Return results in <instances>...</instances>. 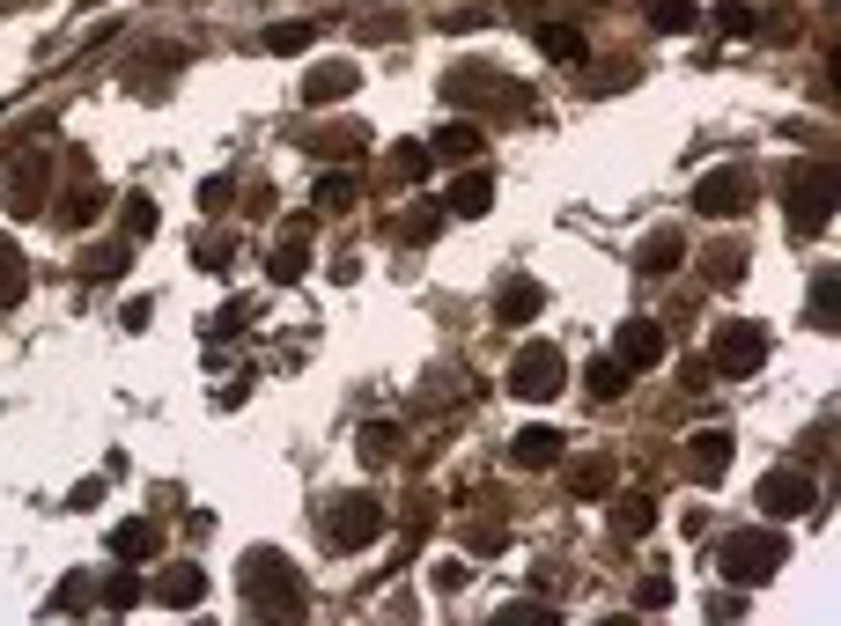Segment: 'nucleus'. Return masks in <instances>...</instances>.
Instances as JSON below:
<instances>
[{
	"label": "nucleus",
	"instance_id": "obj_5",
	"mask_svg": "<svg viewBox=\"0 0 841 626\" xmlns=\"http://www.w3.org/2000/svg\"><path fill=\"white\" fill-rule=\"evenodd\" d=\"M834 221V163H805L790 185V229L797 237H819Z\"/></svg>",
	"mask_w": 841,
	"mask_h": 626
},
{
	"label": "nucleus",
	"instance_id": "obj_6",
	"mask_svg": "<svg viewBox=\"0 0 841 626\" xmlns=\"http://www.w3.org/2000/svg\"><path fill=\"white\" fill-rule=\"evenodd\" d=\"M761 362H767V332L761 325H745V317L717 325V339H709V369H717V376H753Z\"/></svg>",
	"mask_w": 841,
	"mask_h": 626
},
{
	"label": "nucleus",
	"instance_id": "obj_37",
	"mask_svg": "<svg viewBox=\"0 0 841 626\" xmlns=\"http://www.w3.org/2000/svg\"><path fill=\"white\" fill-rule=\"evenodd\" d=\"M502 546H510V524H495V516H480L466 530V553H502Z\"/></svg>",
	"mask_w": 841,
	"mask_h": 626
},
{
	"label": "nucleus",
	"instance_id": "obj_48",
	"mask_svg": "<svg viewBox=\"0 0 841 626\" xmlns=\"http://www.w3.org/2000/svg\"><path fill=\"white\" fill-rule=\"evenodd\" d=\"M0 8H37V0H0Z\"/></svg>",
	"mask_w": 841,
	"mask_h": 626
},
{
	"label": "nucleus",
	"instance_id": "obj_41",
	"mask_svg": "<svg viewBox=\"0 0 841 626\" xmlns=\"http://www.w3.org/2000/svg\"><path fill=\"white\" fill-rule=\"evenodd\" d=\"M229 199H237V177H207V185H199V207H207V215H222Z\"/></svg>",
	"mask_w": 841,
	"mask_h": 626
},
{
	"label": "nucleus",
	"instance_id": "obj_42",
	"mask_svg": "<svg viewBox=\"0 0 841 626\" xmlns=\"http://www.w3.org/2000/svg\"><path fill=\"white\" fill-rule=\"evenodd\" d=\"M229 259H237V243H229V237H199V265H207V273H222Z\"/></svg>",
	"mask_w": 841,
	"mask_h": 626
},
{
	"label": "nucleus",
	"instance_id": "obj_24",
	"mask_svg": "<svg viewBox=\"0 0 841 626\" xmlns=\"http://www.w3.org/2000/svg\"><path fill=\"white\" fill-rule=\"evenodd\" d=\"M354 193H362V185H354V169H325V177H318V215H347V207H354Z\"/></svg>",
	"mask_w": 841,
	"mask_h": 626
},
{
	"label": "nucleus",
	"instance_id": "obj_1",
	"mask_svg": "<svg viewBox=\"0 0 841 626\" xmlns=\"http://www.w3.org/2000/svg\"><path fill=\"white\" fill-rule=\"evenodd\" d=\"M244 597L259 619H288V612H303V582L288 575V560L273 546H259V553H244Z\"/></svg>",
	"mask_w": 841,
	"mask_h": 626
},
{
	"label": "nucleus",
	"instance_id": "obj_39",
	"mask_svg": "<svg viewBox=\"0 0 841 626\" xmlns=\"http://www.w3.org/2000/svg\"><path fill=\"white\" fill-rule=\"evenodd\" d=\"M392 169L406 177V185H414V177H428V141H398L392 147Z\"/></svg>",
	"mask_w": 841,
	"mask_h": 626
},
{
	"label": "nucleus",
	"instance_id": "obj_29",
	"mask_svg": "<svg viewBox=\"0 0 841 626\" xmlns=\"http://www.w3.org/2000/svg\"><path fill=\"white\" fill-rule=\"evenodd\" d=\"M693 23H701L693 0H657V8H649V30H665V37H679V30H693Z\"/></svg>",
	"mask_w": 841,
	"mask_h": 626
},
{
	"label": "nucleus",
	"instance_id": "obj_28",
	"mask_svg": "<svg viewBox=\"0 0 841 626\" xmlns=\"http://www.w3.org/2000/svg\"><path fill=\"white\" fill-rule=\"evenodd\" d=\"M569 486H576V502H598V494L613 486V458H583V464L569 472Z\"/></svg>",
	"mask_w": 841,
	"mask_h": 626
},
{
	"label": "nucleus",
	"instance_id": "obj_27",
	"mask_svg": "<svg viewBox=\"0 0 841 626\" xmlns=\"http://www.w3.org/2000/svg\"><path fill=\"white\" fill-rule=\"evenodd\" d=\"M125 265H133V243H103V251L81 259V281H119Z\"/></svg>",
	"mask_w": 841,
	"mask_h": 626
},
{
	"label": "nucleus",
	"instance_id": "obj_43",
	"mask_svg": "<svg viewBox=\"0 0 841 626\" xmlns=\"http://www.w3.org/2000/svg\"><path fill=\"white\" fill-rule=\"evenodd\" d=\"M89 597H97V590H89V575H67V582H59V612H89Z\"/></svg>",
	"mask_w": 841,
	"mask_h": 626
},
{
	"label": "nucleus",
	"instance_id": "obj_7",
	"mask_svg": "<svg viewBox=\"0 0 841 626\" xmlns=\"http://www.w3.org/2000/svg\"><path fill=\"white\" fill-rule=\"evenodd\" d=\"M753 207V169H709L701 185H693V215H717V221H731V215H745Z\"/></svg>",
	"mask_w": 841,
	"mask_h": 626
},
{
	"label": "nucleus",
	"instance_id": "obj_14",
	"mask_svg": "<svg viewBox=\"0 0 841 626\" xmlns=\"http://www.w3.org/2000/svg\"><path fill=\"white\" fill-rule=\"evenodd\" d=\"M510 464H517V472H554V464H561V428H524L517 442H510Z\"/></svg>",
	"mask_w": 841,
	"mask_h": 626
},
{
	"label": "nucleus",
	"instance_id": "obj_21",
	"mask_svg": "<svg viewBox=\"0 0 841 626\" xmlns=\"http://www.w3.org/2000/svg\"><path fill=\"white\" fill-rule=\"evenodd\" d=\"M701 273H709V288H739L745 281V243H717V251L701 259Z\"/></svg>",
	"mask_w": 841,
	"mask_h": 626
},
{
	"label": "nucleus",
	"instance_id": "obj_17",
	"mask_svg": "<svg viewBox=\"0 0 841 626\" xmlns=\"http://www.w3.org/2000/svg\"><path fill=\"white\" fill-rule=\"evenodd\" d=\"M539 310H546V288H539V281H510V288L495 295V317H502V325H532Z\"/></svg>",
	"mask_w": 841,
	"mask_h": 626
},
{
	"label": "nucleus",
	"instance_id": "obj_18",
	"mask_svg": "<svg viewBox=\"0 0 841 626\" xmlns=\"http://www.w3.org/2000/svg\"><path fill=\"white\" fill-rule=\"evenodd\" d=\"M155 546H163V538H155V524H141V516L111 530V560H125V568H141V560H155Z\"/></svg>",
	"mask_w": 841,
	"mask_h": 626
},
{
	"label": "nucleus",
	"instance_id": "obj_34",
	"mask_svg": "<svg viewBox=\"0 0 841 626\" xmlns=\"http://www.w3.org/2000/svg\"><path fill=\"white\" fill-rule=\"evenodd\" d=\"M583 391H591V398H620V391H627V369H620V362H591V369H583Z\"/></svg>",
	"mask_w": 841,
	"mask_h": 626
},
{
	"label": "nucleus",
	"instance_id": "obj_19",
	"mask_svg": "<svg viewBox=\"0 0 841 626\" xmlns=\"http://www.w3.org/2000/svg\"><path fill=\"white\" fill-rule=\"evenodd\" d=\"M657 530V502L649 494H620L613 502V538H649Z\"/></svg>",
	"mask_w": 841,
	"mask_h": 626
},
{
	"label": "nucleus",
	"instance_id": "obj_15",
	"mask_svg": "<svg viewBox=\"0 0 841 626\" xmlns=\"http://www.w3.org/2000/svg\"><path fill=\"white\" fill-rule=\"evenodd\" d=\"M488 207H495V177H488V169H458V185H450L444 215H466V221H480Z\"/></svg>",
	"mask_w": 841,
	"mask_h": 626
},
{
	"label": "nucleus",
	"instance_id": "obj_46",
	"mask_svg": "<svg viewBox=\"0 0 841 626\" xmlns=\"http://www.w3.org/2000/svg\"><path fill=\"white\" fill-rule=\"evenodd\" d=\"M466 575H472L466 560H444V568H436V590H458V582H466Z\"/></svg>",
	"mask_w": 841,
	"mask_h": 626
},
{
	"label": "nucleus",
	"instance_id": "obj_9",
	"mask_svg": "<svg viewBox=\"0 0 841 626\" xmlns=\"http://www.w3.org/2000/svg\"><path fill=\"white\" fill-rule=\"evenodd\" d=\"M753 508H761V516H775V524H790V516L819 508V486L805 480V472H767L761 494H753Z\"/></svg>",
	"mask_w": 841,
	"mask_h": 626
},
{
	"label": "nucleus",
	"instance_id": "obj_44",
	"mask_svg": "<svg viewBox=\"0 0 841 626\" xmlns=\"http://www.w3.org/2000/svg\"><path fill=\"white\" fill-rule=\"evenodd\" d=\"M546 619H554L546 604H510V612H502V626H546Z\"/></svg>",
	"mask_w": 841,
	"mask_h": 626
},
{
	"label": "nucleus",
	"instance_id": "obj_33",
	"mask_svg": "<svg viewBox=\"0 0 841 626\" xmlns=\"http://www.w3.org/2000/svg\"><path fill=\"white\" fill-rule=\"evenodd\" d=\"M310 37H318V30H310V23H273L266 37H259V45H266V52H281V59H288V52H310Z\"/></svg>",
	"mask_w": 841,
	"mask_h": 626
},
{
	"label": "nucleus",
	"instance_id": "obj_47",
	"mask_svg": "<svg viewBox=\"0 0 841 626\" xmlns=\"http://www.w3.org/2000/svg\"><path fill=\"white\" fill-rule=\"evenodd\" d=\"M67 502H75V508H97V502H103V480H81L75 494H67Z\"/></svg>",
	"mask_w": 841,
	"mask_h": 626
},
{
	"label": "nucleus",
	"instance_id": "obj_8",
	"mask_svg": "<svg viewBox=\"0 0 841 626\" xmlns=\"http://www.w3.org/2000/svg\"><path fill=\"white\" fill-rule=\"evenodd\" d=\"M45 185H52V155H45V147H30L23 163L8 169V185H0V207H8L15 221H30L37 207H45Z\"/></svg>",
	"mask_w": 841,
	"mask_h": 626
},
{
	"label": "nucleus",
	"instance_id": "obj_12",
	"mask_svg": "<svg viewBox=\"0 0 841 626\" xmlns=\"http://www.w3.org/2000/svg\"><path fill=\"white\" fill-rule=\"evenodd\" d=\"M362 89V67L354 59H325V67H310V81H303V103H340V97H354Z\"/></svg>",
	"mask_w": 841,
	"mask_h": 626
},
{
	"label": "nucleus",
	"instance_id": "obj_32",
	"mask_svg": "<svg viewBox=\"0 0 841 626\" xmlns=\"http://www.w3.org/2000/svg\"><path fill=\"white\" fill-rule=\"evenodd\" d=\"M119 221H125V243H149V237H155V199L133 193V199L119 207Z\"/></svg>",
	"mask_w": 841,
	"mask_h": 626
},
{
	"label": "nucleus",
	"instance_id": "obj_10",
	"mask_svg": "<svg viewBox=\"0 0 841 626\" xmlns=\"http://www.w3.org/2000/svg\"><path fill=\"white\" fill-rule=\"evenodd\" d=\"M613 362L627 369V376H635V369H657L665 362V325H657V317H627L613 332Z\"/></svg>",
	"mask_w": 841,
	"mask_h": 626
},
{
	"label": "nucleus",
	"instance_id": "obj_31",
	"mask_svg": "<svg viewBox=\"0 0 841 626\" xmlns=\"http://www.w3.org/2000/svg\"><path fill=\"white\" fill-rule=\"evenodd\" d=\"M141 597H149V590H141V575L119 560V568H111V582H103V604H111V612H133Z\"/></svg>",
	"mask_w": 841,
	"mask_h": 626
},
{
	"label": "nucleus",
	"instance_id": "obj_4",
	"mask_svg": "<svg viewBox=\"0 0 841 626\" xmlns=\"http://www.w3.org/2000/svg\"><path fill=\"white\" fill-rule=\"evenodd\" d=\"M376 530H384V508H376V494H332V502H325V546H332V553L370 546Z\"/></svg>",
	"mask_w": 841,
	"mask_h": 626
},
{
	"label": "nucleus",
	"instance_id": "obj_11",
	"mask_svg": "<svg viewBox=\"0 0 841 626\" xmlns=\"http://www.w3.org/2000/svg\"><path fill=\"white\" fill-rule=\"evenodd\" d=\"M266 273H273V288H296L303 273H310V215H296V221H288V237L273 243Z\"/></svg>",
	"mask_w": 841,
	"mask_h": 626
},
{
	"label": "nucleus",
	"instance_id": "obj_23",
	"mask_svg": "<svg viewBox=\"0 0 841 626\" xmlns=\"http://www.w3.org/2000/svg\"><path fill=\"white\" fill-rule=\"evenodd\" d=\"M679 259H687V243H679V229H657V237L643 243V259H635V265H643V273H657V281H665V273H671V265H679Z\"/></svg>",
	"mask_w": 841,
	"mask_h": 626
},
{
	"label": "nucleus",
	"instance_id": "obj_20",
	"mask_svg": "<svg viewBox=\"0 0 841 626\" xmlns=\"http://www.w3.org/2000/svg\"><path fill=\"white\" fill-rule=\"evenodd\" d=\"M472 155H480V125H444V133H436V141H428V163H472Z\"/></svg>",
	"mask_w": 841,
	"mask_h": 626
},
{
	"label": "nucleus",
	"instance_id": "obj_22",
	"mask_svg": "<svg viewBox=\"0 0 841 626\" xmlns=\"http://www.w3.org/2000/svg\"><path fill=\"white\" fill-rule=\"evenodd\" d=\"M23 288H30V265H23V251L0 237V310H15L23 303Z\"/></svg>",
	"mask_w": 841,
	"mask_h": 626
},
{
	"label": "nucleus",
	"instance_id": "obj_3",
	"mask_svg": "<svg viewBox=\"0 0 841 626\" xmlns=\"http://www.w3.org/2000/svg\"><path fill=\"white\" fill-rule=\"evenodd\" d=\"M510 391H517L524 406L561 398V391H569V354H561V347H546V339H532L517 362H510Z\"/></svg>",
	"mask_w": 841,
	"mask_h": 626
},
{
	"label": "nucleus",
	"instance_id": "obj_45",
	"mask_svg": "<svg viewBox=\"0 0 841 626\" xmlns=\"http://www.w3.org/2000/svg\"><path fill=\"white\" fill-rule=\"evenodd\" d=\"M643 604H649V612H665V604H671V582L649 575V582H643Z\"/></svg>",
	"mask_w": 841,
	"mask_h": 626
},
{
	"label": "nucleus",
	"instance_id": "obj_26",
	"mask_svg": "<svg viewBox=\"0 0 841 626\" xmlns=\"http://www.w3.org/2000/svg\"><path fill=\"white\" fill-rule=\"evenodd\" d=\"M398 442H406V428H398V420H370V428H362V458H370V464H392Z\"/></svg>",
	"mask_w": 841,
	"mask_h": 626
},
{
	"label": "nucleus",
	"instance_id": "obj_40",
	"mask_svg": "<svg viewBox=\"0 0 841 626\" xmlns=\"http://www.w3.org/2000/svg\"><path fill=\"white\" fill-rule=\"evenodd\" d=\"M834 303H841V281H834V273H819V288H812V317H819V332H834Z\"/></svg>",
	"mask_w": 841,
	"mask_h": 626
},
{
	"label": "nucleus",
	"instance_id": "obj_13",
	"mask_svg": "<svg viewBox=\"0 0 841 626\" xmlns=\"http://www.w3.org/2000/svg\"><path fill=\"white\" fill-rule=\"evenodd\" d=\"M687 472H693V486H717L723 472H731V435H723V428L693 435V442H687Z\"/></svg>",
	"mask_w": 841,
	"mask_h": 626
},
{
	"label": "nucleus",
	"instance_id": "obj_36",
	"mask_svg": "<svg viewBox=\"0 0 841 626\" xmlns=\"http://www.w3.org/2000/svg\"><path fill=\"white\" fill-rule=\"evenodd\" d=\"M97 215H103V193H75V199H59V229H89Z\"/></svg>",
	"mask_w": 841,
	"mask_h": 626
},
{
	"label": "nucleus",
	"instance_id": "obj_30",
	"mask_svg": "<svg viewBox=\"0 0 841 626\" xmlns=\"http://www.w3.org/2000/svg\"><path fill=\"white\" fill-rule=\"evenodd\" d=\"M436 229H444V207H406V221H398L392 237L398 243H436Z\"/></svg>",
	"mask_w": 841,
	"mask_h": 626
},
{
	"label": "nucleus",
	"instance_id": "obj_25",
	"mask_svg": "<svg viewBox=\"0 0 841 626\" xmlns=\"http://www.w3.org/2000/svg\"><path fill=\"white\" fill-rule=\"evenodd\" d=\"M310 147H318L325 163H347L354 147H370V133H362V125L347 119V125H325V133H318V141H310Z\"/></svg>",
	"mask_w": 841,
	"mask_h": 626
},
{
	"label": "nucleus",
	"instance_id": "obj_2",
	"mask_svg": "<svg viewBox=\"0 0 841 626\" xmlns=\"http://www.w3.org/2000/svg\"><path fill=\"white\" fill-rule=\"evenodd\" d=\"M783 560H790L783 530H731V538H723V575L739 582V590L775 582V568H783Z\"/></svg>",
	"mask_w": 841,
	"mask_h": 626
},
{
	"label": "nucleus",
	"instance_id": "obj_38",
	"mask_svg": "<svg viewBox=\"0 0 841 626\" xmlns=\"http://www.w3.org/2000/svg\"><path fill=\"white\" fill-rule=\"evenodd\" d=\"M717 30H723V37H753V30H761V15H753L745 0H723V8H717Z\"/></svg>",
	"mask_w": 841,
	"mask_h": 626
},
{
	"label": "nucleus",
	"instance_id": "obj_35",
	"mask_svg": "<svg viewBox=\"0 0 841 626\" xmlns=\"http://www.w3.org/2000/svg\"><path fill=\"white\" fill-rule=\"evenodd\" d=\"M539 52H546V59H583V37H576L569 23H546L539 30Z\"/></svg>",
	"mask_w": 841,
	"mask_h": 626
},
{
	"label": "nucleus",
	"instance_id": "obj_16",
	"mask_svg": "<svg viewBox=\"0 0 841 626\" xmlns=\"http://www.w3.org/2000/svg\"><path fill=\"white\" fill-rule=\"evenodd\" d=\"M199 597H207V575H199V568H163V575H155V604H171V612H193Z\"/></svg>",
	"mask_w": 841,
	"mask_h": 626
}]
</instances>
